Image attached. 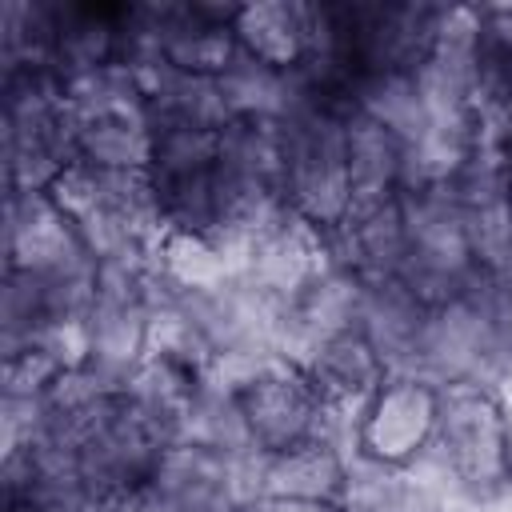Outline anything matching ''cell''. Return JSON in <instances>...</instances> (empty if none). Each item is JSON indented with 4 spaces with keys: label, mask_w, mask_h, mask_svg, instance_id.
<instances>
[{
    "label": "cell",
    "mask_w": 512,
    "mask_h": 512,
    "mask_svg": "<svg viewBox=\"0 0 512 512\" xmlns=\"http://www.w3.org/2000/svg\"><path fill=\"white\" fill-rule=\"evenodd\" d=\"M428 452L456 504L492 512L512 492V420L496 384L440 388V424Z\"/></svg>",
    "instance_id": "6da1fadb"
},
{
    "label": "cell",
    "mask_w": 512,
    "mask_h": 512,
    "mask_svg": "<svg viewBox=\"0 0 512 512\" xmlns=\"http://www.w3.org/2000/svg\"><path fill=\"white\" fill-rule=\"evenodd\" d=\"M344 112L348 108L316 100L292 76V104L276 120L284 148V204L324 236H332L352 216Z\"/></svg>",
    "instance_id": "7a4b0ae2"
},
{
    "label": "cell",
    "mask_w": 512,
    "mask_h": 512,
    "mask_svg": "<svg viewBox=\"0 0 512 512\" xmlns=\"http://www.w3.org/2000/svg\"><path fill=\"white\" fill-rule=\"evenodd\" d=\"M236 396L252 432V448L264 456H280L312 440H332L352 452L356 412L332 408L308 372L292 360H268L252 380L236 388Z\"/></svg>",
    "instance_id": "3957f363"
},
{
    "label": "cell",
    "mask_w": 512,
    "mask_h": 512,
    "mask_svg": "<svg viewBox=\"0 0 512 512\" xmlns=\"http://www.w3.org/2000/svg\"><path fill=\"white\" fill-rule=\"evenodd\" d=\"M404 224H408V260L396 280H404L420 300L444 304L472 288L480 276L468 244L464 204L448 184L400 192Z\"/></svg>",
    "instance_id": "277c9868"
},
{
    "label": "cell",
    "mask_w": 512,
    "mask_h": 512,
    "mask_svg": "<svg viewBox=\"0 0 512 512\" xmlns=\"http://www.w3.org/2000/svg\"><path fill=\"white\" fill-rule=\"evenodd\" d=\"M440 388L424 376H388L352 424V456L384 468H408L436 444Z\"/></svg>",
    "instance_id": "5b68a950"
},
{
    "label": "cell",
    "mask_w": 512,
    "mask_h": 512,
    "mask_svg": "<svg viewBox=\"0 0 512 512\" xmlns=\"http://www.w3.org/2000/svg\"><path fill=\"white\" fill-rule=\"evenodd\" d=\"M344 8L348 60L356 76L372 72H416L436 48L444 4H384L352 0Z\"/></svg>",
    "instance_id": "8992f818"
},
{
    "label": "cell",
    "mask_w": 512,
    "mask_h": 512,
    "mask_svg": "<svg viewBox=\"0 0 512 512\" xmlns=\"http://www.w3.org/2000/svg\"><path fill=\"white\" fill-rule=\"evenodd\" d=\"M96 264L80 228L60 212L48 192H12L4 208V268L60 276Z\"/></svg>",
    "instance_id": "52a82bcc"
},
{
    "label": "cell",
    "mask_w": 512,
    "mask_h": 512,
    "mask_svg": "<svg viewBox=\"0 0 512 512\" xmlns=\"http://www.w3.org/2000/svg\"><path fill=\"white\" fill-rule=\"evenodd\" d=\"M328 260H332L328 236L316 232L312 224H304L288 208L268 232L256 236L248 264H244V280L276 300H292Z\"/></svg>",
    "instance_id": "ba28073f"
},
{
    "label": "cell",
    "mask_w": 512,
    "mask_h": 512,
    "mask_svg": "<svg viewBox=\"0 0 512 512\" xmlns=\"http://www.w3.org/2000/svg\"><path fill=\"white\" fill-rule=\"evenodd\" d=\"M328 252L336 264L352 268L364 280H396L408 260V224L400 196L352 208V216L328 236Z\"/></svg>",
    "instance_id": "9c48e42d"
},
{
    "label": "cell",
    "mask_w": 512,
    "mask_h": 512,
    "mask_svg": "<svg viewBox=\"0 0 512 512\" xmlns=\"http://www.w3.org/2000/svg\"><path fill=\"white\" fill-rule=\"evenodd\" d=\"M428 316H432V304L420 300L404 280H368L356 328L380 352V360L388 364L392 376H400V372L412 376Z\"/></svg>",
    "instance_id": "30bf717a"
},
{
    "label": "cell",
    "mask_w": 512,
    "mask_h": 512,
    "mask_svg": "<svg viewBox=\"0 0 512 512\" xmlns=\"http://www.w3.org/2000/svg\"><path fill=\"white\" fill-rule=\"evenodd\" d=\"M232 36L244 56L272 72H296L312 48V0H256L236 4Z\"/></svg>",
    "instance_id": "8fae6325"
},
{
    "label": "cell",
    "mask_w": 512,
    "mask_h": 512,
    "mask_svg": "<svg viewBox=\"0 0 512 512\" xmlns=\"http://www.w3.org/2000/svg\"><path fill=\"white\" fill-rule=\"evenodd\" d=\"M120 64V4H72L60 0L56 12V40L48 68L60 84L84 80Z\"/></svg>",
    "instance_id": "7c38bea8"
},
{
    "label": "cell",
    "mask_w": 512,
    "mask_h": 512,
    "mask_svg": "<svg viewBox=\"0 0 512 512\" xmlns=\"http://www.w3.org/2000/svg\"><path fill=\"white\" fill-rule=\"evenodd\" d=\"M344 156H348V184H352V208L384 204L404 192V164L408 144L388 132L384 124L344 112Z\"/></svg>",
    "instance_id": "4fadbf2b"
},
{
    "label": "cell",
    "mask_w": 512,
    "mask_h": 512,
    "mask_svg": "<svg viewBox=\"0 0 512 512\" xmlns=\"http://www.w3.org/2000/svg\"><path fill=\"white\" fill-rule=\"evenodd\" d=\"M300 368L308 372V380L316 384V392H320L332 408H348V412H356V408L392 376L388 364H384L380 352L364 340L360 328L324 340Z\"/></svg>",
    "instance_id": "5bb4252c"
},
{
    "label": "cell",
    "mask_w": 512,
    "mask_h": 512,
    "mask_svg": "<svg viewBox=\"0 0 512 512\" xmlns=\"http://www.w3.org/2000/svg\"><path fill=\"white\" fill-rule=\"evenodd\" d=\"M352 484V452L332 440H312L292 452L268 456L264 488L268 496H292V500H316L340 508Z\"/></svg>",
    "instance_id": "9a60e30c"
},
{
    "label": "cell",
    "mask_w": 512,
    "mask_h": 512,
    "mask_svg": "<svg viewBox=\"0 0 512 512\" xmlns=\"http://www.w3.org/2000/svg\"><path fill=\"white\" fill-rule=\"evenodd\" d=\"M148 300H96L84 328H88V364L100 368L108 380L128 384V376L148 356Z\"/></svg>",
    "instance_id": "2e32d148"
},
{
    "label": "cell",
    "mask_w": 512,
    "mask_h": 512,
    "mask_svg": "<svg viewBox=\"0 0 512 512\" xmlns=\"http://www.w3.org/2000/svg\"><path fill=\"white\" fill-rule=\"evenodd\" d=\"M180 512H204V508H232L228 488V456L196 448L188 440H172L160 448L152 476H148Z\"/></svg>",
    "instance_id": "e0dca14e"
},
{
    "label": "cell",
    "mask_w": 512,
    "mask_h": 512,
    "mask_svg": "<svg viewBox=\"0 0 512 512\" xmlns=\"http://www.w3.org/2000/svg\"><path fill=\"white\" fill-rule=\"evenodd\" d=\"M72 164L100 172H148L152 128L144 112H104L72 120Z\"/></svg>",
    "instance_id": "ac0fdd59"
},
{
    "label": "cell",
    "mask_w": 512,
    "mask_h": 512,
    "mask_svg": "<svg viewBox=\"0 0 512 512\" xmlns=\"http://www.w3.org/2000/svg\"><path fill=\"white\" fill-rule=\"evenodd\" d=\"M200 380H204L200 368H188V364H176V360H164V356H144L140 368L128 376L124 392L144 412V420L172 444Z\"/></svg>",
    "instance_id": "d6986e66"
},
{
    "label": "cell",
    "mask_w": 512,
    "mask_h": 512,
    "mask_svg": "<svg viewBox=\"0 0 512 512\" xmlns=\"http://www.w3.org/2000/svg\"><path fill=\"white\" fill-rule=\"evenodd\" d=\"M176 440H188V444L220 452V456L252 452V432H248L236 388H228L204 372V380H200V388H196V396L180 420Z\"/></svg>",
    "instance_id": "ffe728a7"
},
{
    "label": "cell",
    "mask_w": 512,
    "mask_h": 512,
    "mask_svg": "<svg viewBox=\"0 0 512 512\" xmlns=\"http://www.w3.org/2000/svg\"><path fill=\"white\" fill-rule=\"evenodd\" d=\"M348 108L384 124L388 132H396L404 144H412L424 128H428V104L420 96L416 72H372V76H356Z\"/></svg>",
    "instance_id": "44dd1931"
},
{
    "label": "cell",
    "mask_w": 512,
    "mask_h": 512,
    "mask_svg": "<svg viewBox=\"0 0 512 512\" xmlns=\"http://www.w3.org/2000/svg\"><path fill=\"white\" fill-rule=\"evenodd\" d=\"M156 272L172 292H204L228 280H240L236 260L212 236L164 232L156 244Z\"/></svg>",
    "instance_id": "7402d4cb"
},
{
    "label": "cell",
    "mask_w": 512,
    "mask_h": 512,
    "mask_svg": "<svg viewBox=\"0 0 512 512\" xmlns=\"http://www.w3.org/2000/svg\"><path fill=\"white\" fill-rule=\"evenodd\" d=\"M220 92L232 116L280 120L292 104V72H272L252 56H236L232 68L220 76Z\"/></svg>",
    "instance_id": "603a6c76"
},
{
    "label": "cell",
    "mask_w": 512,
    "mask_h": 512,
    "mask_svg": "<svg viewBox=\"0 0 512 512\" xmlns=\"http://www.w3.org/2000/svg\"><path fill=\"white\" fill-rule=\"evenodd\" d=\"M64 368L44 352V348H24L4 356V396H28V400H44L56 384Z\"/></svg>",
    "instance_id": "cb8c5ba5"
},
{
    "label": "cell",
    "mask_w": 512,
    "mask_h": 512,
    "mask_svg": "<svg viewBox=\"0 0 512 512\" xmlns=\"http://www.w3.org/2000/svg\"><path fill=\"white\" fill-rule=\"evenodd\" d=\"M108 512H180L152 480L148 484H136L132 492H124L120 500H112V508Z\"/></svg>",
    "instance_id": "d4e9b609"
},
{
    "label": "cell",
    "mask_w": 512,
    "mask_h": 512,
    "mask_svg": "<svg viewBox=\"0 0 512 512\" xmlns=\"http://www.w3.org/2000/svg\"><path fill=\"white\" fill-rule=\"evenodd\" d=\"M256 512H340V508L316 504V500H292V496H264L256 504Z\"/></svg>",
    "instance_id": "484cf974"
},
{
    "label": "cell",
    "mask_w": 512,
    "mask_h": 512,
    "mask_svg": "<svg viewBox=\"0 0 512 512\" xmlns=\"http://www.w3.org/2000/svg\"><path fill=\"white\" fill-rule=\"evenodd\" d=\"M204 512H240V508H204Z\"/></svg>",
    "instance_id": "4316f807"
},
{
    "label": "cell",
    "mask_w": 512,
    "mask_h": 512,
    "mask_svg": "<svg viewBox=\"0 0 512 512\" xmlns=\"http://www.w3.org/2000/svg\"><path fill=\"white\" fill-rule=\"evenodd\" d=\"M340 512H344V508H340Z\"/></svg>",
    "instance_id": "83f0119b"
}]
</instances>
